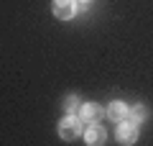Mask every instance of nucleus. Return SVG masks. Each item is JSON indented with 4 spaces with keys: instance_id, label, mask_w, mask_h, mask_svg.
Here are the masks:
<instances>
[{
    "instance_id": "obj_8",
    "label": "nucleus",
    "mask_w": 153,
    "mask_h": 146,
    "mask_svg": "<svg viewBox=\"0 0 153 146\" xmlns=\"http://www.w3.org/2000/svg\"><path fill=\"white\" fill-rule=\"evenodd\" d=\"M79 3H89V0H79Z\"/></svg>"
},
{
    "instance_id": "obj_4",
    "label": "nucleus",
    "mask_w": 153,
    "mask_h": 146,
    "mask_svg": "<svg viewBox=\"0 0 153 146\" xmlns=\"http://www.w3.org/2000/svg\"><path fill=\"white\" fill-rule=\"evenodd\" d=\"M54 16L69 21L74 16V0H54Z\"/></svg>"
},
{
    "instance_id": "obj_7",
    "label": "nucleus",
    "mask_w": 153,
    "mask_h": 146,
    "mask_svg": "<svg viewBox=\"0 0 153 146\" xmlns=\"http://www.w3.org/2000/svg\"><path fill=\"white\" fill-rule=\"evenodd\" d=\"M128 115H130L133 123H138V120H143V118L148 115V110H146V105H135L133 110H128Z\"/></svg>"
},
{
    "instance_id": "obj_1",
    "label": "nucleus",
    "mask_w": 153,
    "mask_h": 146,
    "mask_svg": "<svg viewBox=\"0 0 153 146\" xmlns=\"http://www.w3.org/2000/svg\"><path fill=\"white\" fill-rule=\"evenodd\" d=\"M59 128H61V138L64 141H74L76 136L82 133V120L76 118V115H66Z\"/></svg>"
},
{
    "instance_id": "obj_5",
    "label": "nucleus",
    "mask_w": 153,
    "mask_h": 146,
    "mask_svg": "<svg viewBox=\"0 0 153 146\" xmlns=\"http://www.w3.org/2000/svg\"><path fill=\"white\" fill-rule=\"evenodd\" d=\"M82 118H84V120H89V123H94V120L102 118V108H100V105H94V103L82 105Z\"/></svg>"
},
{
    "instance_id": "obj_3",
    "label": "nucleus",
    "mask_w": 153,
    "mask_h": 146,
    "mask_svg": "<svg viewBox=\"0 0 153 146\" xmlns=\"http://www.w3.org/2000/svg\"><path fill=\"white\" fill-rule=\"evenodd\" d=\"M84 138H87V144L89 146H100V144H105V138H107V133H105V128L94 120L92 126H89L87 131H84Z\"/></svg>"
},
{
    "instance_id": "obj_2",
    "label": "nucleus",
    "mask_w": 153,
    "mask_h": 146,
    "mask_svg": "<svg viewBox=\"0 0 153 146\" xmlns=\"http://www.w3.org/2000/svg\"><path fill=\"white\" fill-rule=\"evenodd\" d=\"M117 138H120L123 144H133V141L138 138V126L133 123V120H123V123L117 126Z\"/></svg>"
},
{
    "instance_id": "obj_6",
    "label": "nucleus",
    "mask_w": 153,
    "mask_h": 146,
    "mask_svg": "<svg viewBox=\"0 0 153 146\" xmlns=\"http://www.w3.org/2000/svg\"><path fill=\"white\" fill-rule=\"evenodd\" d=\"M107 115L112 120H125V115H128V108L120 103V100H115V103H110V108H107Z\"/></svg>"
}]
</instances>
